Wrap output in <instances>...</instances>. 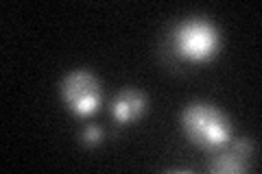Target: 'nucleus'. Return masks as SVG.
I'll list each match as a JSON object with an SVG mask.
<instances>
[{
	"label": "nucleus",
	"instance_id": "obj_7",
	"mask_svg": "<svg viewBox=\"0 0 262 174\" xmlns=\"http://www.w3.org/2000/svg\"><path fill=\"white\" fill-rule=\"evenodd\" d=\"M251 148H253V146L247 142V139H236L234 146H232V151H234L236 155H241L243 159H247L249 153H251Z\"/></svg>",
	"mask_w": 262,
	"mask_h": 174
},
{
	"label": "nucleus",
	"instance_id": "obj_3",
	"mask_svg": "<svg viewBox=\"0 0 262 174\" xmlns=\"http://www.w3.org/2000/svg\"><path fill=\"white\" fill-rule=\"evenodd\" d=\"M61 94L66 98V103L72 107V111L79 115H88L92 113L98 107V83L90 72L85 70H77L66 77L61 83Z\"/></svg>",
	"mask_w": 262,
	"mask_h": 174
},
{
	"label": "nucleus",
	"instance_id": "obj_4",
	"mask_svg": "<svg viewBox=\"0 0 262 174\" xmlns=\"http://www.w3.org/2000/svg\"><path fill=\"white\" fill-rule=\"evenodd\" d=\"M144 109V98L134 92V89H125L114 103V115H116L118 122H127V120H134L138 113Z\"/></svg>",
	"mask_w": 262,
	"mask_h": 174
},
{
	"label": "nucleus",
	"instance_id": "obj_6",
	"mask_svg": "<svg viewBox=\"0 0 262 174\" xmlns=\"http://www.w3.org/2000/svg\"><path fill=\"white\" fill-rule=\"evenodd\" d=\"M101 137H103V131L98 129V127H88V129L83 131V142L90 144V146L98 144V142H101Z\"/></svg>",
	"mask_w": 262,
	"mask_h": 174
},
{
	"label": "nucleus",
	"instance_id": "obj_1",
	"mask_svg": "<svg viewBox=\"0 0 262 174\" xmlns=\"http://www.w3.org/2000/svg\"><path fill=\"white\" fill-rule=\"evenodd\" d=\"M182 122L192 142L203 148H221L229 139L225 118L210 105H190L184 111Z\"/></svg>",
	"mask_w": 262,
	"mask_h": 174
},
{
	"label": "nucleus",
	"instance_id": "obj_5",
	"mask_svg": "<svg viewBox=\"0 0 262 174\" xmlns=\"http://www.w3.org/2000/svg\"><path fill=\"white\" fill-rule=\"evenodd\" d=\"M210 170L212 172H221V174H232V172H243L245 170V159L241 155L232 153H221L216 155L210 163Z\"/></svg>",
	"mask_w": 262,
	"mask_h": 174
},
{
	"label": "nucleus",
	"instance_id": "obj_2",
	"mask_svg": "<svg viewBox=\"0 0 262 174\" xmlns=\"http://www.w3.org/2000/svg\"><path fill=\"white\" fill-rule=\"evenodd\" d=\"M175 48L188 59L201 61L216 48V31L203 20H190L175 31Z\"/></svg>",
	"mask_w": 262,
	"mask_h": 174
}]
</instances>
